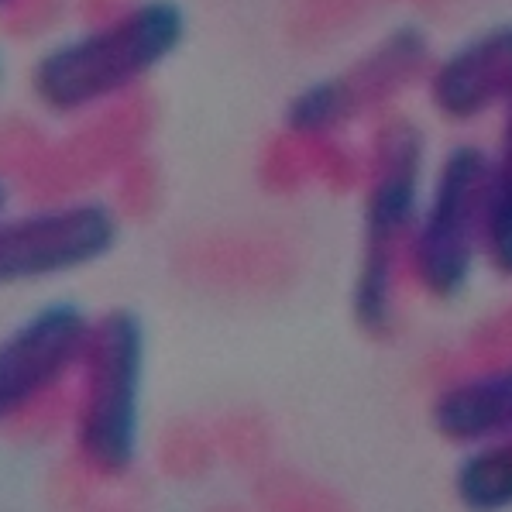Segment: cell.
Segmentation results:
<instances>
[{
	"label": "cell",
	"mask_w": 512,
	"mask_h": 512,
	"mask_svg": "<svg viewBox=\"0 0 512 512\" xmlns=\"http://www.w3.org/2000/svg\"><path fill=\"white\" fill-rule=\"evenodd\" d=\"M183 42V11L169 0H145L110 25L38 59L31 86L52 110H83L114 97L155 69Z\"/></svg>",
	"instance_id": "cell-1"
},
{
	"label": "cell",
	"mask_w": 512,
	"mask_h": 512,
	"mask_svg": "<svg viewBox=\"0 0 512 512\" xmlns=\"http://www.w3.org/2000/svg\"><path fill=\"white\" fill-rule=\"evenodd\" d=\"M141 361L145 334L128 310H110L100 324H93L83 358L86 378L76 416V444L86 464L104 475H121L135 458Z\"/></svg>",
	"instance_id": "cell-2"
},
{
	"label": "cell",
	"mask_w": 512,
	"mask_h": 512,
	"mask_svg": "<svg viewBox=\"0 0 512 512\" xmlns=\"http://www.w3.org/2000/svg\"><path fill=\"white\" fill-rule=\"evenodd\" d=\"M492 207V162L482 148L458 145L440 165L437 186L413 238V272L430 296L461 293L485 248Z\"/></svg>",
	"instance_id": "cell-3"
},
{
	"label": "cell",
	"mask_w": 512,
	"mask_h": 512,
	"mask_svg": "<svg viewBox=\"0 0 512 512\" xmlns=\"http://www.w3.org/2000/svg\"><path fill=\"white\" fill-rule=\"evenodd\" d=\"M420 183V141L413 131L399 128L385 138L382 169L368 193L365 210V262L354 293V313L368 334H382L392 317V275L416 210Z\"/></svg>",
	"instance_id": "cell-4"
},
{
	"label": "cell",
	"mask_w": 512,
	"mask_h": 512,
	"mask_svg": "<svg viewBox=\"0 0 512 512\" xmlns=\"http://www.w3.org/2000/svg\"><path fill=\"white\" fill-rule=\"evenodd\" d=\"M117 224L100 203H76L66 210L11 220L0 231V275L4 282H28L69 272L107 255Z\"/></svg>",
	"instance_id": "cell-5"
},
{
	"label": "cell",
	"mask_w": 512,
	"mask_h": 512,
	"mask_svg": "<svg viewBox=\"0 0 512 512\" xmlns=\"http://www.w3.org/2000/svg\"><path fill=\"white\" fill-rule=\"evenodd\" d=\"M93 327L73 303H52L11 334L0 354V406L21 413L86 358Z\"/></svg>",
	"instance_id": "cell-6"
},
{
	"label": "cell",
	"mask_w": 512,
	"mask_h": 512,
	"mask_svg": "<svg viewBox=\"0 0 512 512\" xmlns=\"http://www.w3.org/2000/svg\"><path fill=\"white\" fill-rule=\"evenodd\" d=\"M433 104L451 121H471L512 100V25L492 28L433 73Z\"/></svg>",
	"instance_id": "cell-7"
},
{
	"label": "cell",
	"mask_w": 512,
	"mask_h": 512,
	"mask_svg": "<svg viewBox=\"0 0 512 512\" xmlns=\"http://www.w3.org/2000/svg\"><path fill=\"white\" fill-rule=\"evenodd\" d=\"M433 427L454 444L512 437V368L444 389L433 403Z\"/></svg>",
	"instance_id": "cell-8"
},
{
	"label": "cell",
	"mask_w": 512,
	"mask_h": 512,
	"mask_svg": "<svg viewBox=\"0 0 512 512\" xmlns=\"http://www.w3.org/2000/svg\"><path fill=\"white\" fill-rule=\"evenodd\" d=\"M458 499L468 509H509L512 506V437L478 447L458 468Z\"/></svg>",
	"instance_id": "cell-9"
},
{
	"label": "cell",
	"mask_w": 512,
	"mask_h": 512,
	"mask_svg": "<svg viewBox=\"0 0 512 512\" xmlns=\"http://www.w3.org/2000/svg\"><path fill=\"white\" fill-rule=\"evenodd\" d=\"M485 255L502 275H512V110L502 128L499 159L492 162V207H488Z\"/></svg>",
	"instance_id": "cell-10"
}]
</instances>
